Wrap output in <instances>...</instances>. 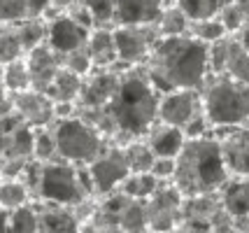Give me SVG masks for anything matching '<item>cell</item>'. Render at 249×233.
<instances>
[{
    "instance_id": "1",
    "label": "cell",
    "mask_w": 249,
    "mask_h": 233,
    "mask_svg": "<svg viewBox=\"0 0 249 233\" xmlns=\"http://www.w3.org/2000/svg\"><path fill=\"white\" fill-rule=\"evenodd\" d=\"M161 91L147 77L144 68H124L119 87L105 110L103 135L114 144L142 140L159 124Z\"/></svg>"
},
{
    "instance_id": "2",
    "label": "cell",
    "mask_w": 249,
    "mask_h": 233,
    "mask_svg": "<svg viewBox=\"0 0 249 233\" xmlns=\"http://www.w3.org/2000/svg\"><path fill=\"white\" fill-rule=\"evenodd\" d=\"M144 72L161 93L177 89H200L210 75L207 45L194 35L159 37L144 63Z\"/></svg>"
},
{
    "instance_id": "3",
    "label": "cell",
    "mask_w": 249,
    "mask_h": 233,
    "mask_svg": "<svg viewBox=\"0 0 249 233\" xmlns=\"http://www.w3.org/2000/svg\"><path fill=\"white\" fill-rule=\"evenodd\" d=\"M175 187L182 196H200L221 191L231 179L226 168L219 138L203 135V138H186L184 149L175 159Z\"/></svg>"
},
{
    "instance_id": "4",
    "label": "cell",
    "mask_w": 249,
    "mask_h": 233,
    "mask_svg": "<svg viewBox=\"0 0 249 233\" xmlns=\"http://www.w3.org/2000/svg\"><path fill=\"white\" fill-rule=\"evenodd\" d=\"M21 179L28 184L35 200H49L58 205H79L87 198H96L89 184L87 166H77L63 159L37 161L33 159L23 168Z\"/></svg>"
},
{
    "instance_id": "5",
    "label": "cell",
    "mask_w": 249,
    "mask_h": 233,
    "mask_svg": "<svg viewBox=\"0 0 249 233\" xmlns=\"http://www.w3.org/2000/svg\"><path fill=\"white\" fill-rule=\"evenodd\" d=\"M203 110L212 128H233L249 124V87L226 75H207L200 87Z\"/></svg>"
},
{
    "instance_id": "6",
    "label": "cell",
    "mask_w": 249,
    "mask_h": 233,
    "mask_svg": "<svg viewBox=\"0 0 249 233\" xmlns=\"http://www.w3.org/2000/svg\"><path fill=\"white\" fill-rule=\"evenodd\" d=\"M49 128L54 133L58 159L77 163V166H89L109 144V140L98 131L96 126L87 124L77 114L56 119Z\"/></svg>"
},
{
    "instance_id": "7",
    "label": "cell",
    "mask_w": 249,
    "mask_h": 233,
    "mask_svg": "<svg viewBox=\"0 0 249 233\" xmlns=\"http://www.w3.org/2000/svg\"><path fill=\"white\" fill-rule=\"evenodd\" d=\"M87 175L96 198H105L109 194L119 191L121 182L130 175V166L126 161V154H124V144L109 143L103 149V154L87 166Z\"/></svg>"
},
{
    "instance_id": "8",
    "label": "cell",
    "mask_w": 249,
    "mask_h": 233,
    "mask_svg": "<svg viewBox=\"0 0 249 233\" xmlns=\"http://www.w3.org/2000/svg\"><path fill=\"white\" fill-rule=\"evenodd\" d=\"M156 23H128V26H114V42L119 63L126 68L144 66L152 54L154 45L159 42Z\"/></svg>"
},
{
    "instance_id": "9",
    "label": "cell",
    "mask_w": 249,
    "mask_h": 233,
    "mask_svg": "<svg viewBox=\"0 0 249 233\" xmlns=\"http://www.w3.org/2000/svg\"><path fill=\"white\" fill-rule=\"evenodd\" d=\"M147 208V224L152 233H168L182 224V208H184V196L175 187L173 179L161 182L159 189L149 198L144 200Z\"/></svg>"
},
{
    "instance_id": "10",
    "label": "cell",
    "mask_w": 249,
    "mask_h": 233,
    "mask_svg": "<svg viewBox=\"0 0 249 233\" xmlns=\"http://www.w3.org/2000/svg\"><path fill=\"white\" fill-rule=\"evenodd\" d=\"M205 117L203 110V96L200 89H177L161 93L159 100V122L177 126V128H189L196 119Z\"/></svg>"
},
{
    "instance_id": "11",
    "label": "cell",
    "mask_w": 249,
    "mask_h": 233,
    "mask_svg": "<svg viewBox=\"0 0 249 233\" xmlns=\"http://www.w3.org/2000/svg\"><path fill=\"white\" fill-rule=\"evenodd\" d=\"M91 31L93 28L77 21L75 17H70L68 12L47 17V45L52 47L58 56L87 47Z\"/></svg>"
},
{
    "instance_id": "12",
    "label": "cell",
    "mask_w": 249,
    "mask_h": 233,
    "mask_svg": "<svg viewBox=\"0 0 249 233\" xmlns=\"http://www.w3.org/2000/svg\"><path fill=\"white\" fill-rule=\"evenodd\" d=\"M121 70L114 68H93L82 82V91L77 98V108H91V110H103L107 108L114 91L119 87Z\"/></svg>"
},
{
    "instance_id": "13",
    "label": "cell",
    "mask_w": 249,
    "mask_h": 233,
    "mask_svg": "<svg viewBox=\"0 0 249 233\" xmlns=\"http://www.w3.org/2000/svg\"><path fill=\"white\" fill-rule=\"evenodd\" d=\"M12 112L33 128L52 126L56 122V103L47 91L28 89L21 93H12Z\"/></svg>"
},
{
    "instance_id": "14",
    "label": "cell",
    "mask_w": 249,
    "mask_h": 233,
    "mask_svg": "<svg viewBox=\"0 0 249 233\" xmlns=\"http://www.w3.org/2000/svg\"><path fill=\"white\" fill-rule=\"evenodd\" d=\"M219 138L221 154L226 161L231 178H247L249 175V126H233L221 128Z\"/></svg>"
},
{
    "instance_id": "15",
    "label": "cell",
    "mask_w": 249,
    "mask_h": 233,
    "mask_svg": "<svg viewBox=\"0 0 249 233\" xmlns=\"http://www.w3.org/2000/svg\"><path fill=\"white\" fill-rule=\"evenodd\" d=\"M170 5H177V0H114V26L156 23Z\"/></svg>"
},
{
    "instance_id": "16",
    "label": "cell",
    "mask_w": 249,
    "mask_h": 233,
    "mask_svg": "<svg viewBox=\"0 0 249 233\" xmlns=\"http://www.w3.org/2000/svg\"><path fill=\"white\" fill-rule=\"evenodd\" d=\"M26 66H28V72H31L33 89L47 91L49 84L54 82L56 72L61 70V56L44 42V45L35 47L26 54Z\"/></svg>"
},
{
    "instance_id": "17",
    "label": "cell",
    "mask_w": 249,
    "mask_h": 233,
    "mask_svg": "<svg viewBox=\"0 0 249 233\" xmlns=\"http://www.w3.org/2000/svg\"><path fill=\"white\" fill-rule=\"evenodd\" d=\"M142 140L152 147V152L156 156L177 159L179 152L184 149V144H186V133H184V128H177V126L159 122Z\"/></svg>"
},
{
    "instance_id": "18",
    "label": "cell",
    "mask_w": 249,
    "mask_h": 233,
    "mask_svg": "<svg viewBox=\"0 0 249 233\" xmlns=\"http://www.w3.org/2000/svg\"><path fill=\"white\" fill-rule=\"evenodd\" d=\"M87 49L91 54L93 68H114L119 63L117 42H114V28H93L89 35Z\"/></svg>"
},
{
    "instance_id": "19",
    "label": "cell",
    "mask_w": 249,
    "mask_h": 233,
    "mask_svg": "<svg viewBox=\"0 0 249 233\" xmlns=\"http://www.w3.org/2000/svg\"><path fill=\"white\" fill-rule=\"evenodd\" d=\"M49 0H0V23H17L31 17H42Z\"/></svg>"
},
{
    "instance_id": "20",
    "label": "cell",
    "mask_w": 249,
    "mask_h": 233,
    "mask_svg": "<svg viewBox=\"0 0 249 233\" xmlns=\"http://www.w3.org/2000/svg\"><path fill=\"white\" fill-rule=\"evenodd\" d=\"M82 82H84L82 75H77V72L61 66V70L56 72L54 82L49 84L47 93H49V98L54 100L56 105H61V103H75L77 105L79 91H82Z\"/></svg>"
},
{
    "instance_id": "21",
    "label": "cell",
    "mask_w": 249,
    "mask_h": 233,
    "mask_svg": "<svg viewBox=\"0 0 249 233\" xmlns=\"http://www.w3.org/2000/svg\"><path fill=\"white\" fill-rule=\"evenodd\" d=\"M221 75H226V77L242 82V84L249 87V47L240 40L238 35L231 37V47H228V56Z\"/></svg>"
},
{
    "instance_id": "22",
    "label": "cell",
    "mask_w": 249,
    "mask_h": 233,
    "mask_svg": "<svg viewBox=\"0 0 249 233\" xmlns=\"http://www.w3.org/2000/svg\"><path fill=\"white\" fill-rule=\"evenodd\" d=\"M221 200L233 217L249 215V175L247 178H231L221 189Z\"/></svg>"
},
{
    "instance_id": "23",
    "label": "cell",
    "mask_w": 249,
    "mask_h": 233,
    "mask_svg": "<svg viewBox=\"0 0 249 233\" xmlns=\"http://www.w3.org/2000/svg\"><path fill=\"white\" fill-rule=\"evenodd\" d=\"M31 189L21 178L2 179V184H0V208L2 210H17L26 203H31Z\"/></svg>"
},
{
    "instance_id": "24",
    "label": "cell",
    "mask_w": 249,
    "mask_h": 233,
    "mask_svg": "<svg viewBox=\"0 0 249 233\" xmlns=\"http://www.w3.org/2000/svg\"><path fill=\"white\" fill-rule=\"evenodd\" d=\"M40 231V215L35 203H26L17 210L7 212V233H37Z\"/></svg>"
},
{
    "instance_id": "25",
    "label": "cell",
    "mask_w": 249,
    "mask_h": 233,
    "mask_svg": "<svg viewBox=\"0 0 249 233\" xmlns=\"http://www.w3.org/2000/svg\"><path fill=\"white\" fill-rule=\"evenodd\" d=\"M0 79H2V84L7 87L10 93H21V91L33 89L31 72H28V66H26V56L12 61V63H5L2 70H0Z\"/></svg>"
},
{
    "instance_id": "26",
    "label": "cell",
    "mask_w": 249,
    "mask_h": 233,
    "mask_svg": "<svg viewBox=\"0 0 249 233\" xmlns=\"http://www.w3.org/2000/svg\"><path fill=\"white\" fill-rule=\"evenodd\" d=\"M161 179L154 178L152 173H130L128 178L121 182L119 191L126 194L128 198H138V200H147L154 191L159 189Z\"/></svg>"
},
{
    "instance_id": "27",
    "label": "cell",
    "mask_w": 249,
    "mask_h": 233,
    "mask_svg": "<svg viewBox=\"0 0 249 233\" xmlns=\"http://www.w3.org/2000/svg\"><path fill=\"white\" fill-rule=\"evenodd\" d=\"M17 31L21 37L23 52L28 54L31 49L47 42V17L42 14V17H31V19L17 21Z\"/></svg>"
},
{
    "instance_id": "28",
    "label": "cell",
    "mask_w": 249,
    "mask_h": 233,
    "mask_svg": "<svg viewBox=\"0 0 249 233\" xmlns=\"http://www.w3.org/2000/svg\"><path fill=\"white\" fill-rule=\"evenodd\" d=\"M124 154L130 166V173H152V166L156 161V154L144 140H130L124 144Z\"/></svg>"
},
{
    "instance_id": "29",
    "label": "cell",
    "mask_w": 249,
    "mask_h": 233,
    "mask_svg": "<svg viewBox=\"0 0 249 233\" xmlns=\"http://www.w3.org/2000/svg\"><path fill=\"white\" fill-rule=\"evenodd\" d=\"M189 17L179 10L177 5H170L161 12L159 21H156V31L161 37H175V35H186L189 33Z\"/></svg>"
},
{
    "instance_id": "30",
    "label": "cell",
    "mask_w": 249,
    "mask_h": 233,
    "mask_svg": "<svg viewBox=\"0 0 249 233\" xmlns=\"http://www.w3.org/2000/svg\"><path fill=\"white\" fill-rule=\"evenodd\" d=\"M23 56L26 52H23L17 23H0V66L23 58Z\"/></svg>"
},
{
    "instance_id": "31",
    "label": "cell",
    "mask_w": 249,
    "mask_h": 233,
    "mask_svg": "<svg viewBox=\"0 0 249 233\" xmlns=\"http://www.w3.org/2000/svg\"><path fill=\"white\" fill-rule=\"evenodd\" d=\"M224 2L226 0H177V7L189 17V21H200L217 17Z\"/></svg>"
},
{
    "instance_id": "32",
    "label": "cell",
    "mask_w": 249,
    "mask_h": 233,
    "mask_svg": "<svg viewBox=\"0 0 249 233\" xmlns=\"http://www.w3.org/2000/svg\"><path fill=\"white\" fill-rule=\"evenodd\" d=\"M189 35H194L196 40L205 42V45H212L221 37H226L228 31L224 28V23L219 21V17H212V19H200V21H191L189 23Z\"/></svg>"
},
{
    "instance_id": "33",
    "label": "cell",
    "mask_w": 249,
    "mask_h": 233,
    "mask_svg": "<svg viewBox=\"0 0 249 233\" xmlns=\"http://www.w3.org/2000/svg\"><path fill=\"white\" fill-rule=\"evenodd\" d=\"M93 19V28H114V0H77Z\"/></svg>"
},
{
    "instance_id": "34",
    "label": "cell",
    "mask_w": 249,
    "mask_h": 233,
    "mask_svg": "<svg viewBox=\"0 0 249 233\" xmlns=\"http://www.w3.org/2000/svg\"><path fill=\"white\" fill-rule=\"evenodd\" d=\"M219 21L224 23V28L228 31V35H238L249 21V14L242 7H240L238 2H233V0H226L224 2V7L219 10Z\"/></svg>"
},
{
    "instance_id": "35",
    "label": "cell",
    "mask_w": 249,
    "mask_h": 233,
    "mask_svg": "<svg viewBox=\"0 0 249 233\" xmlns=\"http://www.w3.org/2000/svg\"><path fill=\"white\" fill-rule=\"evenodd\" d=\"M91 222H93L98 233H126L119 222V217H117V212L112 210L107 203H103V200H98V210L91 217Z\"/></svg>"
},
{
    "instance_id": "36",
    "label": "cell",
    "mask_w": 249,
    "mask_h": 233,
    "mask_svg": "<svg viewBox=\"0 0 249 233\" xmlns=\"http://www.w3.org/2000/svg\"><path fill=\"white\" fill-rule=\"evenodd\" d=\"M35 159L37 161H54V159H58L56 140L49 126L35 128Z\"/></svg>"
},
{
    "instance_id": "37",
    "label": "cell",
    "mask_w": 249,
    "mask_h": 233,
    "mask_svg": "<svg viewBox=\"0 0 249 233\" xmlns=\"http://www.w3.org/2000/svg\"><path fill=\"white\" fill-rule=\"evenodd\" d=\"M61 66L77 72V75H82V77H87L89 72L93 70V61H91V54H89L87 47H82V49H75L70 54L61 56Z\"/></svg>"
},
{
    "instance_id": "38",
    "label": "cell",
    "mask_w": 249,
    "mask_h": 233,
    "mask_svg": "<svg viewBox=\"0 0 249 233\" xmlns=\"http://www.w3.org/2000/svg\"><path fill=\"white\" fill-rule=\"evenodd\" d=\"M175 159H165V156H156V161H154L152 166V175L154 178H159L161 182H168V179H173L175 175Z\"/></svg>"
},
{
    "instance_id": "39",
    "label": "cell",
    "mask_w": 249,
    "mask_h": 233,
    "mask_svg": "<svg viewBox=\"0 0 249 233\" xmlns=\"http://www.w3.org/2000/svg\"><path fill=\"white\" fill-rule=\"evenodd\" d=\"M7 114H12V93L0 79V117H7Z\"/></svg>"
},
{
    "instance_id": "40",
    "label": "cell",
    "mask_w": 249,
    "mask_h": 233,
    "mask_svg": "<svg viewBox=\"0 0 249 233\" xmlns=\"http://www.w3.org/2000/svg\"><path fill=\"white\" fill-rule=\"evenodd\" d=\"M75 2H77V0H49V10H47V12H56V14H61V12L70 10Z\"/></svg>"
},
{
    "instance_id": "41",
    "label": "cell",
    "mask_w": 249,
    "mask_h": 233,
    "mask_svg": "<svg viewBox=\"0 0 249 233\" xmlns=\"http://www.w3.org/2000/svg\"><path fill=\"white\" fill-rule=\"evenodd\" d=\"M7 131H10V126H7V119H5V117H0V161H2V154H5V143H7Z\"/></svg>"
},
{
    "instance_id": "42",
    "label": "cell",
    "mask_w": 249,
    "mask_h": 233,
    "mask_svg": "<svg viewBox=\"0 0 249 233\" xmlns=\"http://www.w3.org/2000/svg\"><path fill=\"white\" fill-rule=\"evenodd\" d=\"M238 37L242 40V42H245V45L249 47V21H247V26H245V28H242V31L238 33Z\"/></svg>"
},
{
    "instance_id": "43",
    "label": "cell",
    "mask_w": 249,
    "mask_h": 233,
    "mask_svg": "<svg viewBox=\"0 0 249 233\" xmlns=\"http://www.w3.org/2000/svg\"><path fill=\"white\" fill-rule=\"evenodd\" d=\"M0 231H7V210L0 208Z\"/></svg>"
},
{
    "instance_id": "44",
    "label": "cell",
    "mask_w": 249,
    "mask_h": 233,
    "mask_svg": "<svg viewBox=\"0 0 249 233\" xmlns=\"http://www.w3.org/2000/svg\"><path fill=\"white\" fill-rule=\"evenodd\" d=\"M233 2H238L240 7H242V10H245V12L249 14V0H233Z\"/></svg>"
},
{
    "instance_id": "45",
    "label": "cell",
    "mask_w": 249,
    "mask_h": 233,
    "mask_svg": "<svg viewBox=\"0 0 249 233\" xmlns=\"http://www.w3.org/2000/svg\"><path fill=\"white\" fill-rule=\"evenodd\" d=\"M168 233H186V231H184V229H182V224H179L177 229H173V231H168Z\"/></svg>"
},
{
    "instance_id": "46",
    "label": "cell",
    "mask_w": 249,
    "mask_h": 233,
    "mask_svg": "<svg viewBox=\"0 0 249 233\" xmlns=\"http://www.w3.org/2000/svg\"><path fill=\"white\" fill-rule=\"evenodd\" d=\"M0 184H2V178H0Z\"/></svg>"
},
{
    "instance_id": "47",
    "label": "cell",
    "mask_w": 249,
    "mask_h": 233,
    "mask_svg": "<svg viewBox=\"0 0 249 233\" xmlns=\"http://www.w3.org/2000/svg\"><path fill=\"white\" fill-rule=\"evenodd\" d=\"M0 233H7V231H0Z\"/></svg>"
}]
</instances>
